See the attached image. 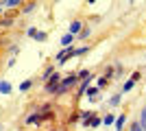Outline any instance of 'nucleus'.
Returning a JSON list of instances; mask_svg holds the SVG:
<instances>
[{
  "instance_id": "1",
  "label": "nucleus",
  "mask_w": 146,
  "mask_h": 131,
  "mask_svg": "<svg viewBox=\"0 0 146 131\" xmlns=\"http://www.w3.org/2000/svg\"><path fill=\"white\" fill-rule=\"evenodd\" d=\"M57 85H59V74L57 72H52V76H50L48 81H46V92H52V94H57Z\"/></svg>"
},
{
  "instance_id": "2",
  "label": "nucleus",
  "mask_w": 146,
  "mask_h": 131,
  "mask_svg": "<svg viewBox=\"0 0 146 131\" xmlns=\"http://www.w3.org/2000/svg\"><path fill=\"white\" fill-rule=\"evenodd\" d=\"M76 83V76H68V79H63V81L57 85V94H61V92H66V90H70V87Z\"/></svg>"
},
{
  "instance_id": "3",
  "label": "nucleus",
  "mask_w": 146,
  "mask_h": 131,
  "mask_svg": "<svg viewBox=\"0 0 146 131\" xmlns=\"http://www.w3.org/2000/svg\"><path fill=\"white\" fill-rule=\"evenodd\" d=\"M124 122H127V116H124V114H120V116L116 118V122H113V125H116V131H122Z\"/></svg>"
},
{
  "instance_id": "4",
  "label": "nucleus",
  "mask_w": 146,
  "mask_h": 131,
  "mask_svg": "<svg viewBox=\"0 0 146 131\" xmlns=\"http://www.w3.org/2000/svg\"><path fill=\"white\" fill-rule=\"evenodd\" d=\"M0 92L9 94V92H11V83H9V81H0Z\"/></svg>"
},
{
  "instance_id": "5",
  "label": "nucleus",
  "mask_w": 146,
  "mask_h": 131,
  "mask_svg": "<svg viewBox=\"0 0 146 131\" xmlns=\"http://www.w3.org/2000/svg\"><path fill=\"white\" fill-rule=\"evenodd\" d=\"M72 39H74V35H72V33H68V35H63V37H61V44H63V46H70V44H72Z\"/></svg>"
},
{
  "instance_id": "6",
  "label": "nucleus",
  "mask_w": 146,
  "mask_h": 131,
  "mask_svg": "<svg viewBox=\"0 0 146 131\" xmlns=\"http://www.w3.org/2000/svg\"><path fill=\"white\" fill-rule=\"evenodd\" d=\"M133 85H135V81H133V79H129V81L124 83V87H122V92H131V90H133Z\"/></svg>"
},
{
  "instance_id": "7",
  "label": "nucleus",
  "mask_w": 146,
  "mask_h": 131,
  "mask_svg": "<svg viewBox=\"0 0 146 131\" xmlns=\"http://www.w3.org/2000/svg\"><path fill=\"white\" fill-rule=\"evenodd\" d=\"M81 29H83V26H81V22H72V24H70V33H79Z\"/></svg>"
},
{
  "instance_id": "8",
  "label": "nucleus",
  "mask_w": 146,
  "mask_h": 131,
  "mask_svg": "<svg viewBox=\"0 0 146 131\" xmlns=\"http://www.w3.org/2000/svg\"><path fill=\"white\" fill-rule=\"evenodd\" d=\"M31 85H33V81H31V79H26V81H22V85H20V92H26V90H29Z\"/></svg>"
},
{
  "instance_id": "9",
  "label": "nucleus",
  "mask_w": 146,
  "mask_h": 131,
  "mask_svg": "<svg viewBox=\"0 0 146 131\" xmlns=\"http://www.w3.org/2000/svg\"><path fill=\"white\" fill-rule=\"evenodd\" d=\"M96 92H98V87H87V90H85V94L90 96V98H94V96H96Z\"/></svg>"
},
{
  "instance_id": "10",
  "label": "nucleus",
  "mask_w": 146,
  "mask_h": 131,
  "mask_svg": "<svg viewBox=\"0 0 146 131\" xmlns=\"http://www.w3.org/2000/svg\"><path fill=\"white\" fill-rule=\"evenodd\" d=\"M37 120H39V116H37V114H33V116H29V118H26V125H35Z\"/></svg>"
},
{
  "instance_id": "11",
  "label": "nucleus",
  "mask_w": 146,
  "mask_h": 131,
  "mask_svg": "<svg viewBox=\"0 0 146 131\" xmlns=\"http://www.w3.org/2000/svg\"><path fill=\"white\" fill-rule=\"evenodd\" d=\"M33 39H37V42H46V33L37 31V33H35V37H33Z\"/></svg>"
},
{
  "instance_id": "12",
  "label": "nucleus",
  "mask_w": 146,
  "mask_h": 131,
  "mask_svg": "<svg viewBox=\"0 0 146 131\" xmlns=\"http://www.w3.org/2000/svg\"><path fill=\"white\" fill-rule=\"evenodd\" d=\"M87 35H90V29H81V31H79V35H76V37H79V39H85Z\"/></svg>"
},
{
  "instance_id": "13",
  "label": "nucleus",
  "mask_w": 146,
  "mask_h": 131,
  "mask_svg": "<svg viewBox=\"0 0 146 131\" xmlns=\"http://www.w3.org/2000/svg\"><path fill=\"white\" fill-rule=\"evenodd\" d=\"M100 122H103V120H100V118H90V122H87V127H98V125H100Z\"/></svg>"
},
{
  "instance_id": "14",
  "label": "nucleus",
  "mask_w": 146,
  "mask_h": 131,
  "mask_svg": "<svg viewBox=\"0 0 146 131\" xmlns=\"http://www.w3.org/2000/svg\"><path fill=\"white\" fill-rule=\"evenodd\" d=\"M18 5H22V0H7L5 2V7H18Z\"/></svg>"
},
{
  "instance_id": "15",
  "label": "nucleus",
  "mask_w": 146,
  "mask_h": 131,
  "mask_svg": "<svg viewBox=\"0 0 146 131\" xmlns=\"http://www.w3.org/2000/svg\"><path fill=\"white\" fill-rule=\"evenodd\" d=\"M120 96H122V94H116V96H111L109 105H118V103H120Z\"/></svg>"
},
{
  "instance_id": "16",
  "label": "nucleus",
  "mask_w": 146,
  "mask_h": 131,
  "mask_svg": "<svg viewBox=\"0 0 146 131\" xmlns=\"http://www.w3.org/2000/svg\"><path fill=\"white\" fill-rule=\"evenodd\" d=\"M103 125H113V116H111V114L105 116V122H103Z\"/></svg>"
},
{
  "instance_id": "17",
  "label": "nucleus",
  "mask_w": 146,
  "mask_h": 131,
  "mask_svg": "<svg viewBox=\"0 0 146 131\" xmlns=\"http://www.w3.org/2000/svg\"><path fill=\"white\" fill-rule=\"evenodd\" d=\"M140 127H142V129L146 131V109L142 112V122H140Z\"/></svg>"
},
{
  "instance_id": "18",
  "label": "nucleus",
  "mask_w": 146,
  "mask_h": 131,
  "mask_svg": "<svg viewBox=\"0 0 146 131\" xmlns=\"http://www.w3.org/2000/svg\"><path fill=\"white\" fill-rule=\"evenodd\" d=\"M85 53H90V48H87V46H85V48H79V50H74V55H85Z\"/></svg>"
},
{
  "instance_id": "19",
  "label": "nucleus",
  "mask_w": 146,
  "mask_h": 131,
  "mask_svg": "<svg viewBox=\"0 0 146 131\" xmlns=\"http://www.w3.org/2000/svg\"><path fill=\"white\" fill-rule=\"evenodd\" d=\"M107 85V76H100V79H98V87H105Z\"/></svg>"
},
{
  "instance_id": "20",
  "label": "nucleus",
  "mask_w": 146,
  "mask_h": 131,
  "mask_svg": "<svg viewBox=\"0 0 146 131\" xmlns=\"http://www.w3.org/2000/svg\"><path fill=\"white\" fill-rule=\"evenodd\" d=\"M131 131H144V129L140 127V122H133V125H131Z\"/></svg>"
},
{
  "instance_id": "21",
  "label": "nucleus",
  "mask_w": 146,
  "mask_h": 131,
  "mask_svg": "<svg viewBox=\"0 0 146 131\" xmlns=\"http://www.w3.org/2000/svg\"><path fill=\"white\" fill-rule=\"evenodd\" d=\"M35 33H37V29H29V31H26V35H29V37H35Z\"/></svg>"
},
{
  "instance_id": "22",
  "label": "nucleus",
  "mask_w": 146,
  "mask_h": 131,
  "mask_svg": "<svg viewBox=\"0 0 146 131\" xmlns=\"http://www.w3.org/2000/svg\"><path fill=\"white\" fill-rule=\"evenodd\" d=\"M87 2H90V5H92V2H96V0H87Z\"/></svg>"
}]
</instances>
